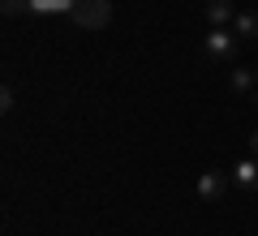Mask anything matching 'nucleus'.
<instances>
[{
	"label": "nucleus",
	"instance_id": "obj_5",
	"mask_svg": "<svg viewBox=\"0 0 258 236\" xmlns=\"http://www.w3.org/2000/svg\"><path fill=\"white\" fill-rule=\"evenodd\" d=\"M207 22H211V26H228L232 18H237V9H232V0H207Z\"/></svg>",
	"mask_w": 258,
	"mask_h": 236
},
{
	"label": "nucleus",
	"instance_id": "obj_10",
	"mask_svg": "<svg viewBox=\"0 0 258 236\" xmlns=\"http://www.w3.org/2000/svg\"><path fill=\"white\" fill-rule=\"evenodd\" d=\"M26 9V0H5V13H22Z\"/></svg>",
	"mask_w": 258,
	"mask_h": 236
},
{
	"label": "nucleus",
	"instance_id": "obj_7",
	"mask_svg": "<svg viewBox=\"0 0 258 236\" xmlns=\"http://www.w3.org/2000/svg\"><path fill=\"white\" fill-rule=\"evenodd\" d=\"M26 13H74V0H26Z\"/></svg>",
	"mask_w": 258,
	"mask_h": 236
},
{
	"label": "nucleus",
	"instance_id": "obj_3",
	"mask_svg": "<svg viewBox=\"0 0 258 236\" xmlns=\"http://www.w3.org/2000/svg\"><path fill=\"white\" fill-rule=\"evenodd\" d=\"M224 193H228V172L207 168V172L198 176V198H203V202H220Z\"/></svg>",
	"mask_w": 258,
	"mask_h": 236
},
{
	"label": "nucleus",
	"instance_id": "obj_9",
	"mask_svg": "<svg viewBox=\"0 0 258 236\" xmlns=\"http://www.w3.org/2000/svg\"><path fill=\"white\" fill-rule=\"evenodd\" d=\"M0 108H5V112L13 108V86H5V91H0Z\"/></svg>",
	"mask_w": 258,
	"mask_h": 236
},
{
	"label": "nucleus",
	"instance_id": "obj_1",
	"mask_svg": "<svg viewBox=\"0 0 258 236\" xmlns=\"http://www.w3.org/2000/svg\"><path fill=\"white\" fill-rule=\"evenodd\" d=\"M237 47H241V35L232 26H211L203 35V56L215 64H232L237 60Z\"/></svg>",
	"mask_w": 258,
	"mask_h": 236
},
{
	"label": "nucleus",
	"instance_id": "obj_6",
	"mask_svg": "<svg viewBox=\"0 0 258 236\" xmlns=\"http://www.w3.org/2000/svg\"><path fill=\"white\" fill-rule=\"evenodd\" d=\"M232 30H237L241 39H258V13L254 9H241L237 18H232Z\"/></svg>",
	"mask_w": 258,
	"mask_h": 236
},
{
	"label": "nucleus",
	"instance_id": "obj_4",
	"mask_svg": "<svg viewBox=\"0 0 258 236\" xmlns=\"http://www.w3.org/2000/svg\"><path fill=\"white\" fill-rule=\"evenodd\" d=\"M232 181H237L241 189L258 193V159H254V154H249V159H241V164L232 168Z\"/></svg>",
	"mask_w": 258,
	"mask_h": 236
},
{
	"label": "nucleus",
	"instance_id": "obj_2",
	"mask_svg": "<svg viewBox=\"0 0 258 236\" xmlns=\"http://www.w3.org/2000/svg\"><path fill=\"white\" fill-rule=\"evenodd\" d=\"M69 18L82 30H99V26H108V18H112V0H74V13H69Z\"/></svg>",
	"mask_w": 258,
	"mask_h": 236
},
{
	"label": "nucleus",
	"instance_id": "obj_8",
	"mask_svg": "<svg viewBox=\"0 0 258 236\" xmlns=\"http://www.w3.org/2000/svg\"><path fill=\"white\" fill-rule=\"evenodd\" d=\"M228 86H232V91H254V86H258V73L237 69V64H232V73H228Z\"/></svg>",
	"mask_w": 258,
	"mask_h": 236
},
{
	"label": "nucleus",
	"instance_id": "obj_11",
	"mask_svg": "<svg viewBox=\"0 0 258 236\" xmlns=\"http://www.w3.org/2000/svg\"><path fill=\"white\" fill-rule=\"evenodd\" d=\"M249 154H254V159H258V133L249 137Z\"/></svg>",
	"mask_w": 258,
	"mask_h": 236
}]
</instances>
